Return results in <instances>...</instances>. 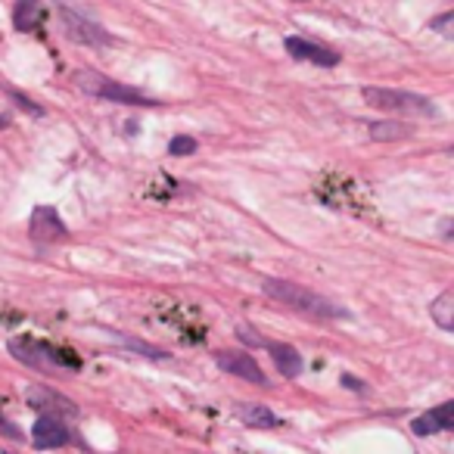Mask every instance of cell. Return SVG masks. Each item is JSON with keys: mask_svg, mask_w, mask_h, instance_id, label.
<instances>
[{"mask_svg": "<svg viewBox=\"0 0 454 454\" xmlns=\"http://www.w3.org/2000/svg\"><path fill=\"white\" fill-rule=\"evenodd\" d=\"M284 44L290 57L305 59V63H315V66H340V59H342L336 51H327V47L315 44V41H309V38H296V35H290Z\"/></svg>", "mask_w": 454, "mask_h": 454, "instance_id": "cell-10", "label": "cell"}, {"mask_svg": "<svg viewBox=\"0 0 454 454\" xmlns=\"http://www.w3.org/2000/svg\"><path fill=\"white\" fill-rule=\"evenodd\" d=\"M445 153H451V156H454V144H448V146H445Z\"/></svg>", "mask_w": 454, "mask_h": 454, "instance_id": "cell-23", "label": "cell"}, {"mask_svg": "<svg viewBox=\"0 0 454 454\" xmlns=\"http://www.w3.org/2000/svg\"><path fill=\"white\" fill-rule=\"evenodd\" d=\"M237 336H240L243 342H249V346H259V348H268V340H262L259 333H255V330H249L247 324H240V327H237Z\"/></svg>", "mask_w": 454, "mask_h": 454, "instance_id": "cell-20", "label": "cell"}, {"mask_svg": "<svg viewBox=\"0 0 454 454\" xmlns=\"http://www.w3.org/2000/svg\"><path fill=\"white\" fill-rule=\"evenodd\" d=\"M262 293H265L271 302L284 305V309L296 311V315L311 317V321H348V317H352L348 309H342L340 302H333V299L296 284V280L265 278L262 280Z\"/></svg>", "mask_w": 454, "mask_h": 454, "instance_id": "cell-1", "label": "cell"}, {"mask_svg": "<svg viewBox=\"0 0 454 454\" xmlns=\"http://www.w3.org/2000/svg\"><path fill=\"white\" fill-rule=\"evenodd\" d=\"M268 352H271L280 377L293 380V377H299V373H302V355H299L293 346H286V342H268Z\"/></svg>", "mask_w": 454, "mask_h": 454, "instance_id": "cell-12", "label": "cell"}, {"mask_svg": "<svg viewBox=\"0 0 454 454\" xmlns=\"http://www.w3.org/2000/svg\"><path fill=\"white\" fill-rule=\"evenodd\" d=\"M0 88H4V84H0ZM4 90H7V94L13 97L16 106H20V109H26V113H32V115H44V106H38V103H35L32 97L22 94V90H16V88H4Z\"/></svg>", "mask_w": 454, "mask_h": 454, "instance_id": "cell-19", "label": "cell"}, {"mask_svg": "<svg viewBox=\"0 0 454 454\" xmlns=\"http://www.w3.org/2000/svg\"><path fill=\"white\" fill-rule=\"evenodd\" d=\"M367 106L383 109V113L392 115H414V119H433L439 115L435 103L423 94H414V90H398V88H364L361 90Z\"/></svg>", "mask_w": 454, "mask_h": 454, "instance_id": "cell-2", "label": "cell"}, {"mask_svg": "<svg viewBox=\"0 0 454 454\" xmlns=\"http://www.w3.org/2000/svg\"><path fill=\"white\" fill-rule=\"evenodd\" d=\"M41 0H16V10H13V26L20 28V32H32V28H38L41 22Z\"/></svg>", "mask_w": 454, "mask_h": 454, "instance_id": "cell-14", "label": "cell"}, {"mask_svg": "<svg viewBox=\"0 0 454 454\" xmlns=\"http://www.w3.org/2000/svg\"><path fill=\"white\" fill-rule=\"evenodd\" d=\"M10 352L22 361V364L35 367V371H59V355L57 348L44 346V342H35V340H10Z\"/></svg>", "mask_w": 454, "mask_h": 454, "instance_id": "cell-5", "label": "cell"}, {"mask_svg": "<svg viewBox=\"0 0 454 454\" xmlns=\"http://www.w3.org/2000/svg\"><path fill=\"white\" fill-rule=\"evenodd\" d=\"M429 317L435 321V327L454 333V290H445L429 302Z\"/></svg>", "mask_w": 454, "mask_h": 454, "instance_id": "cell-13", "label": "cell"}, {"mask_svg": "<svg viewBox=\"0 0 454 454\" xmlns=\"http://www.w3.org/2000/svg\"><path fill=\"white\" fill-rule=\"evenodd\" d=\"M196 150H200V144H196V137H187V134H177V137L168 144L171 156H193Z\"/></svg>", "mask_w": 454, "mask_h": 454, "instance_id": "cell-18", "label": "cell"}, {"mask_svg": "<svg viewBox=\"0 0 454 454\" xmlns=\"http://www.w3.org/2000/svg\"><path fill=\"white\" fill-rule=\"evenodd\" d=\"M72 442V433L59 414H41L32 427V445L35 448H63Z\"/></svg>", "mask_w": 454, "mask_h": 454, "instance_id": "cell-7", "label": "cell"}, {"mask_svg": "<svg viewBox=\"0 0 454 454\" xmlns=\"http://www.w3.org/2000/svg\"><path fill=\"white\" fill-rule=\"evenodd\" d=\"M439 227H442V237H448V240H454V218H451V221L445 218Z\"/></svg>", "mask_w": 454, "mask_h": 454, "instance_id": "cell-21", "label": "cell"}, {"mask_svg": "<svg viewBox=\"0 0 454 454\" xmlns=\"http://www.w3.org/2000/svg\"><path fill=\"white\" fill-rule=\"evenodd\" d=\"M75 88L84 90L88 97L106 103H125V106H153V100L146 94H140L137 88H128V84L115 82L109 75H100L94 69H78L75 72Z\"/></svg>", "mask_w": 454, "mask_h": 454, "instance_id": "cell-3", "label": "cell"}, {"mask_svg": "<svg viewBox=\"0 0 454 454\" xmlns=\"http://www.w3.org/2000/svg\"><path fill=\"white\" fill-rule=\"evenodd\" d=\"M215 364H218L224 373H231V377H240L255 386H268L265 371H262L259 361H255L249 352H215Z\"/></svg>", "mask_w": 454, "mask_h": 454, "instance_id": "cell-6", "label": "cell"}, {"mask_svg": "<svg viewBox=\"0 0 454 454\" xmlns=\"http://www.w3.org/2000/svg\"><path fill=\"white\" fill-rule=\"evenodd\" d=\"M28 234L35 237L38 243H53V240H63L69 231H66L63 218L53 212L51 206H38L32 212V224H28Z\"/></svg>", "mask_w": 454, "mask_h": 454, "instance_id": "cell-9", "label": "cell"}, {"mask_svg": "<svg viewBox=\"0 0 454 454\" xmlns=\"http://www.w3.org/2000/svg\"><path fill=\"white\" fill-rule=\"evenodd\" d=\"M445 429H454V398L423 411L420 417L411 420V433L414 435H435V433H445Z\"/></svg>", "mask_w": 454, "mask_h": 454, "instance_id": "cell-8", "label": "cell"}, {"mask_svg": "<svg viewBox=\"0 0 454 454\" xmlns=\"http://www.w3.org/2000/svg\"><path fill=\"white\" fill-rule=\"evenodd\" d=\"M4 128H10V119H7V115H0V131H4Z\"/></svg>", "mask_w": 454, "mask_h": 454, "instance_id": "cell-22", "label": "cell"}, {"mask_svg": "<svg viewBox=\"0 0 454 454\" xmlns=\"http://www.w3.org/2000/svg\"><path fill=\"white\" fill-rule=\"evenodd\" d=\"M367 134H371V140L389 144V140H408L411 128L402 125V121H373V125H367Z\"/></svg>", "mask_w": 454, "mask_h": 454, "instance_id": "cell-15", "label": "cell"}, {"mask_svg": "<svg viewBox=\"0 0 454 454\" xmlns=\"http://www.w3.org/2000/svg\"><path fill=\"white\" fill-rule=\"evenodd\" d=\"M26 398H28L32 408H51L47 414H78V408L69 402V398L44 389V386H32V389H26Z\"/></svg>", "mask_w": 454, "mask_h": 454, "instance_id": "cell-11", "label": "cell"}, {"mask_svg": "<svg viewBox=\"0 0 454 454\" xmlns=\"http://www.w3.org/2000/svg\"><path fill=\"white\" fill-rule=\"evenodd\" d=\"M237 414H240V420L247 423V427H259V429L278 427V417H274L265 404H243V408H237Z\"/></svg>", "mask_w": 454, "mask_h": 454, "instance_id": "cell-16", "label": "cell"}, {"mask_svg": "<svg viewBox=\"0 0 454 454\" xmlns=\"http://www.w3.org/2000/svg\"><path fill=\"white\" fill-rule=\"evenodd\" d=\"M59 26H63V35L75 44L84 47H103V44H113V35L106 32L103 26L90 22L88 16L75 13L69 7H59Z\"/></svg>", "mask_w": 454, "mask_h": 454, "instance_id": "cell-4", "label": "cell"}, {"mask_svg": "<svg viewBox=\"0 0 454 454\" xmlns=\"http://www.w3.org/2000/svg\"><path fill=\"white\" fill-rule=\"evenodd\" d=\"M429 28H433L435 35H442V38H448L454 44V10H448V13H439L433 22H429Z\"/></svg>", "mask_w": 454, "mask_h": 454, "instance_id": "cell-17", "label": "cell"}, {"mask_svg": "<svg viewBox=\"0 0 454 454\" xmlns=\"http://www.w3.org/2000/svg\"><path fill=\"white\" fill-rule=\"evenodd\" d=\"M7 454H10V451H7Z\"/></svg>", "mask_w": 454, "mask_h": 454, "instance_id": "cell-24", "label": "cell"}]
</instances>
